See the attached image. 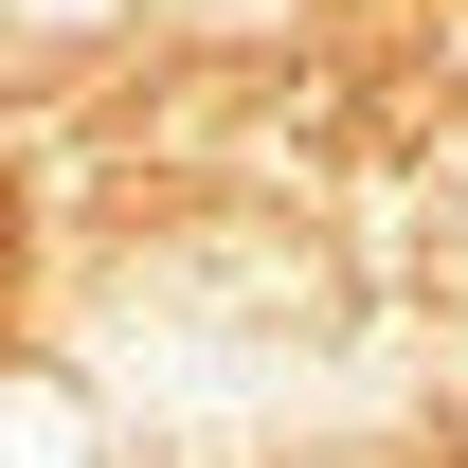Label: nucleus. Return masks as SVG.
I'll use <instances>...</instances> for the list:
<instances>
[]
</instances>
